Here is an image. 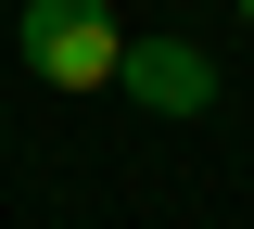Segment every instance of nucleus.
Wrapping results in <instances>:
<instances>
[{
    "instance_id": "7ed1b4c3",
    "label": "nucleus",
    "mask_w": 254,
    "mask_h": 229,
    "mask_svg": "<svg viewBox=\"0 0 254 229\" xmlns=\"http://www.w3.org/2000/svg\"><path fill=\"white\" fill-rule=\"evenodd\" d=\"M242 26H254V0H242Z\"/></svg>"
},
{
    "instance_id": "f03ea898",
    "label": "nucleus",
    "mask_w": 254,
    "mask_h": 229,
    "mask_svg": "<svg viewBox=\"0 0 254 229\" xmlns=\"http://www.w3.org/2000/svg\"><path fill=\"white\" fill-rule=\"evenodd\" d=\"M140 115H165V128H190L203 102H216V64L190 51V38H127V76H115Z\"/></svg>"
},
{
    "instance_id": "f257e3e1",
    "label": "nucleus",
    "mask_w": 254,
    "mask_h": 229,
    "mask_svg": "<svg viewBox=\"0 0 254 229\" xmlns=\"http://www.w3.org/2000/svg\"><path fill=\"white\" fill-rule=\"evenodd\" d=\"M13 38H26V76H38V89H64V102H89V89H115V76H127V38H115L102 0H26Z\"/></svg>"
}]
</instances>
